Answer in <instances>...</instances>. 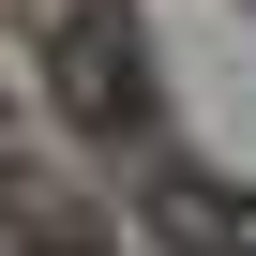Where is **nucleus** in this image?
<instances>
[{"label":"nucleus","instance_id":"2","mask_svg":"<svg viewBox=\"0 0 256 256\" xmlns=\"http://www.w3.org/2000/svg\"><path fill=\"white\" fill-rule=\"evenodd\" d=\"M0 256H106V211L46 166H0Z\"/></svg>","mask_w":256,"mask_h":256},{"label":"nucleus","instance_id":"3","mask_svg":"<svg viewBox=\"0 0 256 256\" xmlns=\"http://www.w3.org/2000/svg\"><path fill=\"white\" fill-rule=\"evenodd\" d=\"M151 226H166L181 256H256V196L211 181V166H166V181H151Z\"/></svg>","mask_w":256,"mask_h":256},{"label":"nucleus","instance_id":"1","mask_svg":"<svg viewBox=\"0 0 256 256\" xmlns=\"http://www.w3.org/2000/svg\"><path fill=\"white\" fill-rule=\"evenodd\" d=\"M46 90L76 136H136L151 120V46H136V0H60L46 16Z\"/></svg>","mask_w":256,"mask_h":256}]
</instances>
